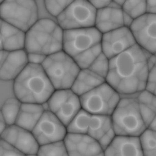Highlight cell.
Masks as SVG:
<instances>
[{
    "label": "cell",
    "instance_id": "cell-12",
    "mask_svg": "<svg viewBox=\"0 0 156 156\" xmlns=\"http://www.w3.org/2000/svg\"><path fill=\"white\" fill-rule=\"evenodd\" d=\"M129 28L137 44L149 53H156V14L146 13L135 19Z\"/></svg>",
    "mask_w": 156,
    "mask_h": 156
},
{
    "label": "cell",
    "instance_id": "cell-41",
    "mask_svg": "<svg viewBox=\"0 0 156 156\" xmlns=\"http://www.w3.org/2000/svg\"><path fill=\"white\" fill-rule=\"evenodd\" d=\"M147 128H149L150 129H153L154 131H156V116L151 121Z\"/></svg>",
    "mask_w": 156,
    "mask_h": 156
},
{
    "label": "cell",
    "instance_id": "cell-33",
    "mask_svg": "<svg viewBox=\"0 0 156 156\" xmlns=\"http://www.w3.org/2000/svg\"><path fill=\"white\" fill-rule=\"evenodd\" d=\"M36 2L39 19H50L56 20V19L51 16L48 12L44 0H36Z\"/></svg>",
    "mask_w": 156,
    "mask_h": 156
},
{
    "label": "cell",
    "instance_id": "cell-37",
    "mask_svg": "<svg viewBox=\"0 0 156 156\" xmlns=\"http://www.w3.org/2000/svg\"><path fill=\"white\" fill-rule=\"evenodd\" d=\"M147 13L156 14V0H147Z\"/></svg>",
    "mask_w": 156,
    "mask_h": 156
},
{
    "label": "cell",
    "instance_id": "cell-1",
    "mask_svg": "<svg viewBox=\"0 0 156 156\" xmlns=\"http://www.w3.org/2000/svg\"><path fill=\"white\" fill-rule=\"evenodd\" d=\"M150 54L138 44L109 59L106 81L119 94H131L146 89Z\"/></svg>",
    "mask_w": 156,
    "mask_h": 156
},
{
    "label": "cell",
    "instance_id": "cell-36",
    "mask_svg": "<svg viewBox=\"0 0 156 156\" xmlns=\"http://www.w3.org/2000/svg\"><path fill=\"white\" fill-rule=\"evenodd\" d=\"M94 7L98 9L102 8L109 5L112 0H87Z\"/></svg>",
    "mask_w": 156,
    "mask_h": 156
},
{
    "label": "cell",
    "instance_id": "cell-6",
    "mask_svg": "<svg viewBox=\"0 0 156 156\" xmlns=\"http://www.w3.org/2000/svg\"><path fill=\"white\" fill-rule=\"evenodd\" d=\"M0 16L26 32L39 20L36 0H5L1 3Z\"/></svg>",
    "mask_w": 156,
    "mask_h": 156
},
{
    "label": "cell",
    "instance_id": "cell-7",
    "mask_svg": "<svg viewBox=\"0 0 156 156\" xmlns=\"http://www.w3.org/2000/svg\"><path fill=\"white\" fill-rule=\"evenodd\" d=\"M82 108L91 114L111 115L120 101L119 94L106 81L80 97Z\"/></svg>",
    "mask_w": 156,
    "mask_h": 156
},
{
    "label": "cell",
    "instance_id": "cell-27",
    "mask_svg": "<svg viewBox=\"0 0 156 156\" xmlns=\"http://www.w3.org/2000/svg\"><path fill=\"white\" fill-rule=\"evenodd\" d=\"M139 137L144 156H156V131L147 128Z\"/></svg>",
    "mask_w": 156,
    "mask_h": 156
},
{
    "label": "cell",
    "instance_id": "cell-15",
    "mask_svg": "<svg viewBox=\"0 0 156 156\" xmlns=\"http://www.w3.org/2000/svg\"><path fill=\"white\" fill-rule=\"evenodd\" d=\"M63 140L69 156H104L98 141L87 134L67 133Z\"/></svg>",
    "mask_w": 156,
    "mask_h": 156
},
{
    "label": "cell",
    "instance_id": "cell-44",
    "mask_svg": "<svg viewBox=\"0 0 156 156\" xmlns=\"http://www.w3.org/2000/svg\"><path fill=\"white\" fill-rule=\"evenodd\" d=\"M154 54V55H156V53Z\"/></svg>",
    "mask_w": 156,
    "mask_h": 156
},
{
    "label": "cell",
    "instance_id": "cell-4",
    "mask_svg": "<svg viewBox=\"0 0 156 156\" xmlns=\"http://www.w3.org/2000/svg\"><path fill=\"white\" fill-rule=\"evenodd\" d=\"M111 117L116 135L139 136L147 128L137 98H121Z\"/></svg>",
    "mask_w": 156,
    "mask_h": 156
},
{
    "label": "cell",
    "instance_id": "cell-32",
    "mask_svg": "<svg viewBox=\"0 0 156 156\" xmlns=\"http://www.w3.org/2000/svg\"><path fill=\"white\" fill-rule=\"evenodd\" d=\"M0 142L1 156H24L23 153L5 140L1 138Z\"/></svg>",
    "mask_w": 156,
    "mask_h": 156
},
{
    "label": "cell",
    "instance_id": "cell-42",
    "mask_svg": "<svg viewBox=\"0 0 156 156\" xmlns=\"http://www.w3.org/2000/svg\"><path fill=\"white\" fill-rule=\"evenodd\" d=\"M125 1V0H112L113 2L115 3L116 4H117L120 6H122V5H123Z\"/></svg>",
    "mask_w": 156,
    "mask_h": 156
},
{
    "label": "cell",
    "instance_id": "cell-2",
    "mask_svg": "<svg viewBox=\"0 0 156 156\" xmlns=\"http://www.w3.org/2000/svg\"><path fill=\"white\" fill-rule=\"evenodd\" d=\"M14 95L22 103L42 104L55 89L41 65L28 63L13 81Z\"/></svg>",
    "mask_w": 156,
    "mask_h": 156
},
{
    "label": "cell",
    "instance_id": "cell-5",
    "mask_svg": "<svg viewBox=\"0 0 156 156\" xmlns=\"http://www.w3.org/2000/svg\"><path fill=\"white\" fill-rule=\"evenodd\" d=\"M41 66L55 90L70 89L81 70L63 50L48 56Z\"/></svg>",
    "mask_w": 156,
    "mask_h": 156
},
{
    "label": "cell",
    "instance_id": "cell-10",
    "mask_svg": "<svg viewBox=\"0 0 156 156\" xmlns=\"http://www.w3.org/2000/svg\"><path fill=\"white\" fill-rule=\"evenodd\" d=\"M47 104L48 110L66 126L82 109L80 97L71 89L55 90Z\"/></svg>",
    "mask_w": 156,
    "mask_h": 156
},
{
    "label": "cell",
    "instance_id": "cell-24",
    "mask_svg": "<svg viewBox=\"0 0 156 156\" xmlns=\"http://www.w3.org/2000/svg\"><path fill=\"white\" fill-rule=\"evenodd\" d=\"M91 114L82 108L66 126L67 133L87 134Z\"/></svg>",
    "mask_w": 156,
    "mask_h": 156
},
{
    "label": "cell",
    "instance_id": "cell-35",
    "mask_svg": "<svg viewBox=\"0 0 156 156\" xmlns=\"http://www.w3.org/2000/svg\"><path fill=\"white\" fill-rule=\"evenodd\" d=\"M47 56H48L41 54L28 53V60L29 63L42 65L44 61H45Z\"/></svg>",
    "mask_w": 156,
    "mask_h": 156
},
{
    "label": "cell",
    "instance_id": "cell-17",
    "mask_svg": "<svg viewBox=\"0 0 156 156\" xmlns=\"http://www.w3.org/2000/svg\"><path fill=\"white\" fill-rule=\"evenodd\" d=\"M124 26L122 7L112 2L109 5L98 9L94 27L102 34Z\"/></svg>",
    "mask_w": 156,
    "mask_h": 156
},
{
    "label": "cell",
    "instance_id": "cell-8",
    "mask_svg": "<svg viewBox=\"0 0 156 156\" xmlns=\"http://www.w3.org/2000/svg\"><path fill=\"white\" fill-rule=\"evenodd\" d=\"M97 9L87 0H75L56 17L63 30L94 27Z\"/></svg>",
    "mask_w": 156,
    "mask_h": 156
},
{
    "label": "cell",
    "instance_id": "cell-13",
    "mask_svg": "<svg viewBox=\"0 0 156 156\" xmlns=\"http://www.w3.org/2000/svg\"><path fill=\"white\" fill-rule=\"evenodd\" d=\"M101 44L102 52L110 59L137 43L130 28L123 26L103 34Z\"/></svg>",
    "mask_w": 156,
    "mask_h": 156
},
{
    "label": "cell",
    "instance_id": "cell-26",
    "mask_svg": "<svg viewBox=\"0 0 156 156\" xmlns=\"http://www.w3.org/2000/svg\"><path fill=\"white\" fill-rule=\"evenodd\" d=\"M101 53L102 48L100 43L73 58L81 69H88Z\"/></svg>",
    "mask_w": 156,
    "mask_h": 156
},
{
    "label": "cell",
    "instance_id": "cell-23",
    "mask_svg": "<svg viewBox=\"0 0 156 156\" xmlns=\"http://www.w3.org/2000/svg\"><path fill=\"white\" fill-rule=\"evenodd\" d=\"M137 100L142 119L147 128L156 116V95L145 89L140 92Z\"/></svg>",
    "mask_w": 156,
    "mask_h": 156
},
{
    "label": "cell",
    "instance_id": "cell-14",
    "mask_svg": "<svg viewBox=\"0 0 156 156\" xmlns=\"http://www.w3.org/2000/svg\"><path fill=\"white\" fill-rule=\"evenodd\" d=\"M1 138L13 145L24 155L37 154L40 145L32 132L16 124L8 126L1 133Z\"/></svg>",
    "mask_w": 156,
    "mask_h": 156
},
{
    "label": "cell",
    "instance_id": "cell-9",
    "mask_svg": "<svg viewBox=\"0 0 156 156\" xmlns=\"http://www.w3.org/2000/svg\"><path fill=\"white\" fill-rule=\"evenodd\" d=\"M102 35L95 27L64 30L63 51L73 57L101 43Z\"/></svg>",
    "mask_w": 156,
    "mask_h": 156
},
{
    "label": "cell",
    "instance_id": "cell-38",
    "mask_svg": "<svg viewBox=\"0 0 156 156\" xmlns=\"http://www.w3.org/2000/svg\"><path fill=\"white\" fill-rule=\"evenodd\" d=\"M134 20V19H133V17L123 11L124 26L130 28L132 24L133 23Z\"/></svg>",
    "mask_w": 156,
    "mask_h": 156
},
{
    "label": "cell",
    "instance_id": "cell-11",
    "mask_svg": "<svg viewBox=\"0 0 156 156\" xmlns=\"http://www.w3.org/2000/svg\"><path fill=\"white\" fill-rule=\"evenodd\" d=\"M32 133L39 145L63 140L66 126L50 110H45Z\"/></svg>",
    "mask_w": 156,
    "mask_h": 156
},
{
    "label": "cell",
    "instance_id": "cell-21",
    "mask_svg": "<svg viewBox=\"0 0 156 156\" xmlns=\"http://www.w3.org/2000/svg\"><path fill=\"white\" fill-rule=\"evenodd\" d=\"M106 79L89 69H81L70 89L79 97L105 83Z\"/></svg>",
    "mask_w": 156,
    "mask_h": 156
},
{
    "label": "cell",
    "instance_id": "cell-29",
    "mask_svg": "<svg viewBox=\"0 0 156 156\" xmlns=\"http://www.w3.org/2000/svg\"><path fill=\"white\" fill-rule=\"evenodd\" d=\"M38 156H69L64 140L40 145Z\"/></svg>",
    "mask_w": 156,
    "mask_h": 156
},
{
    "label": "cell",
    "instance_id": "cell-3",
    "mask_svg": "<svg viewBox=\"0 0 156 156\" xmlns=\"http://www.w3.org/2000/svg\"><path fill=\"white\" fill-rule=\"evenodd\" d=\"M63 33L56 20L39 19L26 32L25 50L46 56L62 51Z\"/></svg>",
    "mask_w": 156,
    "mask_h": 156
},
{
    "label": "cell",
    "instance_id": "cell-40",
    "mask_svg": "<svg viewBox=\"0 0 156 156\" xmlns=\"http://www.w3.org/2000/svg\"><path fill=\"white\" fill-rule=\"evenodd\" d=\"M7 126L8 125L7 124L6 120L2 114H1V133H2Z\"/></svg>",
    "mask_w": 156,
    "mask_h": 156
},
{
    "label": "cell",
    "instance_id": "cell-34",
    "mask_svg": "<svg viewBox=\"0 0 156 156\" xmlns=\"http://www.w3.org/2000/svg\"><path fill=\"white\" fill-rule=\"evenodd\" d=\"M146 89L156 95V64L149 73Z\"/></svg>",
    "mask_w": 156,
    "mask_h": 156
},
{
    "label": "cell",
    "instance_id": "cell-39",
    "mask_svg": "<svg viewBox=\"0 0 156 156\" xmlns=\"http://www.w3.org/2000/svg\"><path fill=\"white\" fill-rule=\"evenodd\" d=\"M147 63H148V68L150 71L156 64V55L154 54H151L150 56L148 57Z\"/></svg>",
    "mask_w": 156,
    "mask_h": 156
},
{
    "label": "cell",
    "instance_id": "cell-43",
    "mask_svg": "<svg viewBox=\"0 0 156 156\" xmlns=\"http://www.w3.org/2000/svg\"><path fill=\"white\" fill-rule=\"evenodd\" d=\"M5 0H1V3H2V2H4V1H5Z\"/></svg>",
    "mask_w": 156,
    "mask_h": 156
},
{
    "label": "cell",
    "instance_id": "cell-22",
    "mask_svg": "<svg viewBox=\"0 0 156 156\" xmlns=\"http://www.w3.org/2000/svg\"><path fill=\"white\" fill-rule=\"evenodd\" d=\"M113 131L111 115L91 114L87 134L98 141Z\"/></svg>",
    "mask_w": 156,
    "mask_h": 156
},
{
    "label": "cell",
    "instance_id": "cell-20",
    "mask_svg": "<svg viewBox=\"0 0 156 156\" xmlns=\"http://www.w3.org/2000/svg\"><path fill=\"white\" fill-rule=\"evenodd\" d=\"M44 111L42 104L22 103L15 124L32 132Z\"/></svg>",
    "mask_w": 156,
    "mask_h": 156
},
{
    "label": "cell",
    "instance_id": "cell-31",
    "mask_svg": "<svg viewBox=\"0 0 156 156\" xmlns=\"http://www.w3.org/2000/svg\"><path fill=\"white\" fill-rule=\"evenodd\" d=\"M48 12L56 19L75 0H44Z\"/></svg>",
    "mask_w": 156,
    "mask_h": 156
},
{
    "label": "cell",
    "instance_id": "cell-28",
    "mask_svg": "<svg viewBox=\"0 0 156 156\" xmlns=\"http://www.w3.org/2000/svg\"><path fill=\"white\" fill-rule=\"evenodd\" d=\"M122 7L135 20L147 13V0H125Z\"/></svg>",
    "mask_w": 156,
    "mask_h": 156
},
{
    "label": "cell",
    "instance_id": "cell-18",
    "mask_svg": "<svg viewBox=\"0 0 156 156\" xmlns=\"http://www.w3.org/2000/svg\"><path fill=\"white\" fill-rule=\"evenodd\" d=\"M105 156H144L139 136L116 135Z\"/></svg>",
    "mask_w": 156,
    "mask_h": 156
},
{
    "label": "cell",
    "instance_id": "cell-16",
    "mask_svg": "<svg viewBox=\"0 0 156 156\" xmlns=\"http://www.w3.org/2000/svg\"><path fill=\"white\" fill-rule=\"evenodd\" d=\"M28 63V53L25 49L1 50V79L14 81Z\"/></svg>",
    "mask_w": 156,
    "mask_h": 156
},
{
    "label": "cell",
    "instance_id": "cell-30",
    "mask_svg": "<svg viewBox=\"0 0 156 156\" xmlns=\"http://www.w3.org/2000/svg\"><path fill=\"white\" fill-rule=\"evenodd\" d=\"M88 69L106 79L109 70V59L102 52Z\"/></svg>",
    "mask_w": 156,
    "mask_h": 156
},
{
    "label": "cell",
    "instance_id": "cell-19",
    "mask_svg": "<svg viewBox=\"0 0 156 156\" xmlns=\"http://www.w3.org/2000/svg\"><path fill=\"white\" fill-rule=\"evenodd\" d=\"M1 50L25 49L26 32L1 20Z\"/></svg>",
    "mask_w": 156,
    "mask_h": 156
},
{
    "label": "cell",
    "instance_id": "cell-25",
    "mask_svg": "<svg viewBox=\"0 0 156 156\" xmlns=\"http://www.w3.org/2000/svg\"><path fill=\"white\" fill-rule=\"evenodd\" d=\"M22 102L16 98H10L5 100L1 109V114L5 119L8 126L16 123L20 110Z\"/></svg>",
    "mask_w": 156,
    "mask_h": 156
}]
</instances>
